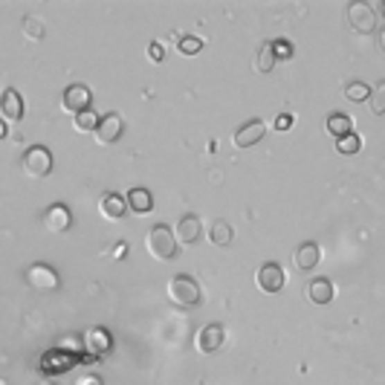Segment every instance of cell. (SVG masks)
<instances>
[{
    "label": "cell",
    "instance_id": "31",
    "mask_svg": "<svg viewBox=\"0 0 385 385\" xmlns=\"http://www.w3.org/2000/svg\"><path fill=\"white\" fill-rule=\"evenodd\" d=\"M293 125H296V116L293 114H278L276 122H272V127H276V131H290Z\"/></svg>",
    "mask_w": 385,
    "mask_h": 385
},
{
    "label": "cell",
    "instance_id": "18",
    "mask_svg": "<svg viewBox=\"0 0 385 385\" xmlns=\"http://www.w3.org/2000/svg\"><path fill=\"white\" fill-rule=\"evenodd\" d=\"M307 298L313 304H330L333 301V281L330 278H313L307 284Z\"/></svg>",
    "mask_w": 385,
    "mask_h": 385
},
{
    "label": "cell",
    "instance_id": "33",
    "mask_svg": "<svg viewBox=\"0 0 385 385\" xmlns=\"http://www.w3.org/2000/svg\"><path fill=\"white\" fill-rule=\"evenodd\" d=\"M75 385H102V379L96 377V374H84V377H78Z\"/></svg>",
    "mask_w": 385,
    "mask_h": 385
},
{
    "label": "cell",
    "instance_id": "29",
    "mask_svg": "<svg viewBox=\"0 0 385 385\" xmlns=\"http://www.w3.org/2000/svg\"><path fill=\"white\" fill-rule=\"evenodd\" d=\"M177 41H180V53H186V55H197V53L203 50V41H200V38L183 35V38H177Z\"/></svg>",
    "mask_w": 385,
    "mask_h": 385
},
{
    "label": "cell",
    "instance_id": "12",
    "mask_svg": "<svg viewBox=\"0 0 385 385\" xmlns=\"http://www.w3.org/2000/svg\"><path fill=\"white\" fill-rule=\"evenodd\" d=\"M125 131V122L119 114H107L99 119V127H96V139L102 142V145H110V142H116Z\"/></svg>",
    "mask_w": 385,
    "mask_h": 385
},
{
    "label": "cell",
    "instance_id": "15",
    "mask_svg": "<svg viewBox=\"0 0 385 385\" xmlns=\"http://www.w3.org/2000/svg\"><path fill=\"white\" fill-rule=\"evenodd\" d=\"M125 206L131 208L134 215H148L151 208H154V197H151V191L148 188H131L127 191V197H125Z\"/></svg>",
    "mask_w": 385,
    "mask_h": 385
},
{
    "label": "cell",
    "instance_id": "21",
    "mask_svg": "<svg viewBox=\"0 0 385 385\" xmlns=\"http://www.w3.org/2000/svg\"><path fill=\"white\" fill-rule=\"evenodd\" d=\"M55 348H58V350H64V354L78 357V354H84V339H82L78 333H64L61 339L55 342Z\"/></svg>",
    "mask_w": 385,
    "mask_h": 385
},
{
    "label": "cell",
    "instance_id": "27",
    "mask_svg": "<svg viewBox=\"0 0 385 385\" xmlns=\"http://www.w3.org/2000/svg\"><path fill=\"white\" fill-rule=\"evenodd\" d=\"M368 99H371V110H374V114L379 116L382 114V110H385V82H379L371 93H368Z\"/></svg>",
    "mask_w": 385,
    "mask_h": 385
},
{
    "label": "cell",
    "instance_id": "9",
    "mask_svg": "<svg viewBox=\"0 0 385 385\" xmlns=\"http://www.w3.org/2000/svg\"><path fill=\"white\" fill-rule=\"evenodd\" d=\"M44 226L46 232H67L73 226V215H70V208L64 206V203H53L50 208L44 212Z\"/></svg>",
    "mask_w": 385,
    "mask_h": 385
},
{
    "label": "cell",
    "instance_id": "1",
    "mask_svg": "<svg viewBox=\"0 0 385 385\" xmlns=\"http://www.w3.org/2000/svg\"><path fill=\"white\" fill-rule=\"evenodd\" d=\"M145 247H148V252L154 255L156 261H171L174 252H177V240H174L171 226H165V223L154 226L148 232V238H145Z\"/></svg>",
    "mask_w": 385,
    "mask_h": 385
},
{
    "label": "cell",
    "instance_id": "11",
    "mask_svg": "<svg viewBox=\"0 0 385 385\" xmlns=\"http://www.w3.org/2000/svg\"><path fill=\"white\" fill-rule=\"evenodd\" d=\"M264 136H267V122L252 119V122H247L244 127H238L235 145H238V148H252V145H258Z\"/></svg>",
    "mask_w": 385,
    "mask_h": 385
},
{
    "label": "cell",
    "instance_id": "19",
    "mask_svg": "<svg viewBox=\"0 0 385 385\" xmlns=\"http://www.w3.org/2000/svg\"><path fill=\"white\" fill-rule=\"evenodd\" d=\"M99 212H102L105 217H110V220H119V217L127 212L125 197H122V195H105V197L99 200Z\"/></svg>",
    "mask_w": 385,
    "mask_h": 385
},
{
    "label": "cell",
    "instance_id": "13",
    "mask_svg": "<svg viewBox=\"0 0 385 385\" xmlns=\"http://www.w3.org/2000/svg\"><path fill=\"white\" fill-rule=\"evenodd\" d=\"M284 269L278 267V264H264L261 269H258V287L264 293H281L284 290Z\"/></svg>",
    "mask_w": 385,
    "mask_h": 385
},
{
    "label": "cell",
    "instance_id": "34",
    "mask_svg": "<svg viewBox=\"0 0 385 385\" xmlns=\"http://www.w3.org/2000/svg\"><path fill=\"white\" fill-rule=\"evenodd\" d=\"M0 139H6V122L0 119Z\"/></svg>",
    "mask_w": 385,
    "mask_h": 385
},
{
    "label": "cell",
    "instance_id": "6",
    "mask_svg": "<svg viewBox=\"0 0 385 385\" xmlns=\"http://www.w3.org/2000/svg\"><path fill=\"white\" fill-rule=\"evenodd\" d=\"M223 342H226V328L217 325V322L200 328V333L195 336V348L200 354H215V350L223 348Z\"/></svg>",
    "mask_w": 385,
    "mask_h": 385
},
{
    "label": "cell",
    "instance_id": "17",
    "mask_svg": "<svg viewBox=\"0 0 385 385\" xmlns=\"http://www.w3.org/2000/svg\"><path fill=\"white\" fill-rule=\"evenodd\" d=\"M319 261H322V249H319V244H313V240H307V244H301L296 249V267L298 269H316Z\"/></svg>",
    "mask_w": 385,
    "mask_h": 385
},
{
    "label": "cell",
    "instance_id": "32",
    "mask_svg": "<svg viewBox=\"0 0 385 385\" xmlns=\"http://www.w3.org/2000/svg\"><path fill=\"white\" fill-rule=\"evenodd\" d=\"M145 55H148L151 61H163V58H165L163 44H159V41H151V44H148V50H145Z\"/></svg>",
    "mask_w": 385,
    "mask_h": 385
},
{
    "label": "cell",
    "instance_id": "23",
    "mask_svg": "<svg viewBox=\"0 0 385 385\" xmlns=\"http://www.w3.org/2000/svg\"><path fill=\"white\" fill-rule=\"evenodd\" d=\"M359 148H362V136H357V134H348L342 139H336V151L345 154V156L359 154Z\"/></svg>",
    "mask_w": 385,
    "mask_h": 385
},
{
    "label": "cell",
    "instance_id": "16",
    "mask_svg": "<svg viewBox=\"0 0 385 385\" xmlns=\"http://www.w3.org/2000/svg\"><path fill=\"white\" fill-rule=\"evenodd\" d=\"M0 110H3V116L12 119V122L24 119V99H21V93L15 87H9L3 96H0Z\"/></svg>",
    "mask_w": 385,
    "mask_h": 385
},
{
    "label": "cell",
    "instance_id": "20",
    "mask_svg": "<svg viewBox=\"0 0 385 385\" xmlns=\"http://www.w3.org/2000/svg\"><path fill=\"white\" fill-rule=\"evenodd\" d=\"M328 134L336 136V139L354 134V119H350L348 114H330L328 116Z\"/></svg>",
    "mask_w": 385,
    "mask_h": 385
},
{
    "label": "cell",
    "instance_id": "10",
    "mask_svg": "<svg viewBox=\"0 0 385 385\" xmlns=\"http://www.w3.org/2000/svg\"><path fill=\"white\" fill-rule=\"evenodd\" d=\"M90 99H93V93L87 84H70L61 96V105L67 107L70 114H82V110L90 107Z\"/></svg>",
    "mask_w": 385,
    "mask_h": 385
},
{
    "label": "cell",
    "instance_id": "28",
    "mask_svg": "<svg viewBox=\"0 0 385 385\" xmlns=\"http://www.w3.org/2000/svg\"><path fill=\"white\" fill-rule=\"evenodd\" d=\"M368 93H371V87L362 84V82H354V84H348V87H345V96H348L350 102H365V99H368Z\"/></svg>",
    "mask_w": 385,
    "mask_h": 385
},
{
    "label": "cell",
    "instance_id": "22",
    "mask_svg": "<svg viewBox=\"0 0 385 385\" xmlns=\"http://www.w3.org/2000/svg\"><path fill=\"white\" fill-rule=\"evenodd\" d=\"M99 114H96L93 107H87V110H82V114H75L73 116V125H75V131H82V134H87V131H96L99 127Z\"/></svg>",
    "mask_w": 385,
    "mask_h": 385
},
{
    "label": "cell",
    "instance_id": "14",
    "mask_svg": "<svg viewBox=\"0 0 385 385\" xmlns=\"http://www.w3.org/2000/svg\"><path fill=\"white\" fill-rule=\"evenodd\" d=\"M174 232V240L177 244H197L200 240V232H203V223H200V217H195V215H186L180 223H177V229H171Z\"/></svg>",
    "mask_w": 385,
    "mask_h": 385
},
{
    "label": "cell",
    "instance_id": "3",
    "mask_svg": "<svg viewBox=\"0 0 385 385\" xmlns=\"http://www.w3.org/2000/svg\"><path fill=\"white\" fill-rule=\"evenodd\" d=\"M348 24H350V29L362 32V35L374 32L377 29V15H374L371 3H365V0H354V3L348 6Z\"/></svg>",
    "mask_w": 385,
    "mask_h": 385
},
{
    "label": "cell",
    "instance_id": "7",
    "mask_svg": "<svg viewBox=\"0 0 385 385\" xmlns=\"http://www.w3.org/2000/svg\"><path fill=\"white\" fill-rule=\"evenodd\" d=\"M26 281H29V287H35V290H46V293L58 290V284H61L58 272L50 264H32L26 269Z\"/></svg>",
    "mask_w": 385,
    "mask_h": 385
},
{
    "label": "cell",
    "instance_id": "8",
    "mask_svg": "<svg viewBox=\"0 0 385 385\" xmlns=\"http://www.w3.org/2000/svg\"><path fill=\"white\" fill-rule=\"evenodd\" d=\"M82 339H84V354H90V357H107L110 348H114V336L105 328H90Z\"/></svg>",
    "mask_w": 385,
    "mask_h": 385
},
{
    "label": "cell",
    "instance_id": "4",
    "mask_svg": "<svg viewBox=\"0 0 385 385\" xmlns=\"http://www.w3.org/2000/svg\"><path fill=\"white\" fill-rule=\"evenodd\" d=\"M24 168H26L29 177H46V174L53 171V154H50V148H44V145L29 148L24 154Z\"/></svg>",
    "mask_w": 385,
    "mask_h": 385
},
{
    "label": "cell",
    "instance_id": "30",
    "mask_svg": "<svg viewBox=\"0 0 385 385\" xmlns=\"http://www.w3.org/2000/svg\"><path fill=\"white\" fill-rule=\"evenodd\" d=\"M24 32H26V38L35 41V38H41V35H44V26H41V21H38V18H26V21H24Z\"/></svg>",
    "mask_w": 385,
    "mask_h": 385
},
{
    "label": "cell",
    "instance_id": "26",
    "mask_svg": "<svg viewBox=\"0 0 385 385\" xmlns=\"http://www.w3.org/2000/svg\"><path fill=\"white\" fill-rule=\"evenodd\" d=\"M269 46H272V55H276V61H290L293 58V44L290 41L278 38V41H269Z\"/></svg>",
    "mask_w": 385,
    "mask_h": 385
},
{
    "label": "cell",
    "instance_id": "25",
    "mask_svg": "<svg viewBox=\"0 0 385 385\" xmlns=\"http://www.w3.org/2000/svg\"><path fill=\"white\" fill-rule=\"evenodd\" d=\"M272 67H276V55H272V46L264 44L261 50H258V55H255V70H258V73H269Z\"/></svg>",
    "mask_w": 385,
    "mask_h": 385
},
{
    "label": "cell",
    "instance_id": "5",
    "mask_svg": "<svg viewBox=\"0 0 385 385\" xmlns=\"http://www.w3.org/2000/svg\"><path fill=\"white\" fill-rule=\"evenodd\" d=\"M75 362H78V357L64 354V350H58V348H50V350H46V354L41 357V371H44L46 377L67 374V371H73V368H75Z\"/></svg>",
    "mask_w": 385,
    "mask_h": 385
},
{
    "label": "cell",
    "instance_id": "2",
    "mask_svg": "<svg viewBox=\"0 0 385 385\" xmlns=\"http://www.w3.org/2000/svg\"><path fill=\"white\" fill-rule=\"evenodd\" d=\"M168 298L174 304H180V307H195V304H200L203 293H200V284L191 276H174L168 281Z\"/></svg>",
    "mask_w": 385,
    "mask_h": 385
},
{
    "label": "cell",
    "instance_id": "35",
    "mask_svg": "<svg viewBox=\"0 0 385 385\" xmlns=\"http://www.w3.org/2000/svg\"><path fill=\"white\" fill-rule=\"evenodd\" d=\"M41 385H53V382H41Z\"/></svg>",
    "mask_w": 385,
    "mask_h": 385
},
{
    "label": "cell",
    "instance_id": "24",
    "mask_svg": "<svg viewBox=\"0 0 385 385\" xmlns=\"http://www.w3.org/2000/svg\"><path fill=\"white\" fill-rule=\"evenodd\" d=\"M212 240L217 247H226V244H232V226L226 220H215L212 223Z\"/></svg>",
    "mask_w": 385,
    "mask_h": 385
}]
</instances>
